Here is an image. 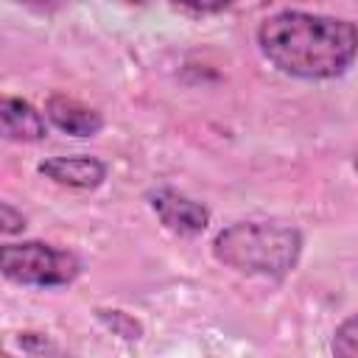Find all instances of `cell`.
I'll use <instances>...</instances> for the list:
<instances>
[{
  "label": "cell",
  "instance_id": "8992f818",
  "mask_svg": "<svg viewBox=\"0 0 358 358\" xmlns=\"http://www.w3.org/2000/svg\"><path fill=\"white\" fill-rule=\"evenodd\" d=\"M45 109H48L50 123L59 126L62 131L73 134V137H92V134H98L101 126H103V117H101L95 109H90V106H84L81 101L67 98V95H53V98H48V106H45Z\"/></svg>",
  "mask_w": 358,
  "mask_h": 358
},
{
  "label": "cell",
  "instance_id": "277c9868",
  "mask_svg": "<svg viewBox=\"0 0 358 358\" xmlns=\"http://www.w3.org/2000/svg\"><path fill=\"white\" fill-rule=\"evenodd\" d=\"M151 210L159 215V221L179 235H199L207 224H210V213L204 204L171 190V187H159L151 193Z\"/></svg>",
  "mask_w": 358,
  "mask_h": 358
},
{
  "label": "cell",
  "instance_id": "5b68a950",
  "mask_svg": "<svg viewBox=\"0 0 358 358\" xmlns=\"http://www.w3.org/2000/svg\"><path fill=\"white\" fill-rule=\"evenodd\" d=\"M39 173H45L48 179L59 182V185H67V187H81V190H90V187H98L103 179H106V165L95 157H50L39 165Z\"/></svg>",
  "mask_w": 358,
  "mask_h": 358
},
{
  "label": "cell",
  "instance_id": "6da1fadb",
  "mask_svg": "<svg viewBox=\"0 0 358 358\" xmlns=\"http://www.w3.org/2000/svg\"><path fill=\"white\" fill-rule=\"evenodd\" d=\"M257 42L280 73L296 78H336L358 56V28L352 22L308 11L268 17L257 31Z\"/></svg>",
  "mask_w": 358,
  "mask_h": 358
},
{
  "label": "cell",
  "instance_id": "7a4b0ae2",
  "mask_svg": "<svg viewBox=\"0 0 358 358\" xmlns=\"http://www.w3.org/2000/svg\"><path fill=\"white\" fill-rule=\"evenodd\" d=\"M299 252V229L280 221H238L213 241V255L224 266L260 277H285L296 266Z\"/></svg>",
  "mask_w": 358,
  "mask_h": 358
},
{
  "label": "cell",
  "instance_id": "8fae6325",
  "mask_svg": "<svg viewBox=\"0 0 358 358\" xmlns=\"http://www.w3.org/2000/svg\"><path fill=\"white\" fill-rule=\"evenodd\" d=\"M355 168H358V157H355Z\"/></svg>",
  "mask_w": 358,
  "mask_h": 358
},
{
  "label": "cell",
  "instance_id": "ba28073f",
  "mask_svg": "<svg viewBox=\"0 0 358 358\" xmlns=\"http://www.w3.org/2000/svg\"><path fill=\"white\" fill-rule=\"evenodd\" d=\"M333 352L341 358H358V313L344 319L333 336Z\"/></svg>",
  "mask_w": 358,
  "mask_h": 358
},
{
  "label": "cell",
  "instance_id": "3957f363",
  "mask_svg": "<svg viewBox=\"0 0 358 358\" xmlns=\"http://www.w3.org/2000/svg\"><path fill=\"white\" fill-rule=\"evenodd\" d=\"M0 268L11 282L53 288V285L73 282L81 266L76 255L64 249L28 241V243H6L0 252Z\"/></svg>",
  "mask_w": 358,
  "mask_h": 358
},
{
  "label": "cell",
  "instance_id": "30bf717a",
  "mask_svg": "<svg viewBox=\"0 0 358 358\" xmlns=\"http://www.w3.org/2000/svg\"><path fill=\"white\" fill-rule=\"evenodd\" d=\"M176 3L190 8V11H199V14H213V11H221V8L232 6L235 0H176Z\"/></svg>",
  "mask_w": 358,
  "mask_h": 358
},
{
  "label": "cell",
  "instance_id": "9c48e42d",
  "mask_svg": "<svg viewBox=\"0 0 358 358\" xmlns=\"http://www.w3.org/2000/svg\"><path fill=\"white\" fill-rule=\"evenodd\" d=\"M0 224H3V232H6V235H14V232H22V229H25L22 213H17L8 201L0 204Z\"/></svg>",
  "mask_w": 358,
  "mask_h": 358
},
{
  "label": "cell",
  "instance_id": "52a82bcc",
  "mask_svg": "<svg viewBox=\"0 0 358 358\" xmlns=\"http://www.w3.org/2000/svg\"><path fill=\"white\" fill-rule=\"evenodd\" d=\"M0 120H3V134L6 140L17 143H36L45 137V120L42 115L22 98L6 95L0 103Z\"/></svg>",
  "mask_w": 358,
  "mask_h": 358
}]
</instances>
